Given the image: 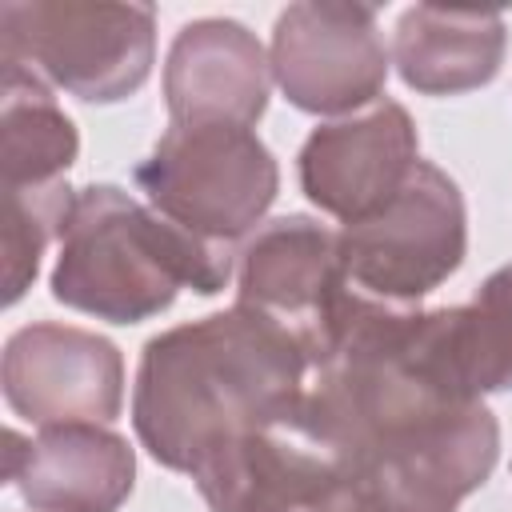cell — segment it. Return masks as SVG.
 Segmentation results:
<instances>
[{
  "instance_id": "6da1fadb",
  "label": "cell",
  "mask_w": 512,
  "mask_h": 512,
  "mask_svg": "<svg viewBox=\"0 0 512 512\" xmlns=\"http://www.w3.org/2000/svg\"><path fill=\"white\" fill-rule=\"evenodd\" d=\"M308 376L304 340L236 304L148 340L132 396L136 436L160 464L192 476L204 460L284 416L304 396Z\"/></svg>"
},
{
  "instance_id": "7a4b0ae2",
  "label": "cell",
  "mask_w": 512,
  "mask_h": 512,
  "mask_svg": "<svg viewBox=\"0 0 512 512\" xmlns=\"http://www.w3.org/2000/svg\"><path fill=\"white\" fill-rule=\"evenodd\" d=\"M232 276V252L112 184L80 188L52 272V296L112 324L164 312L180 288L212 296Z\"/></svg>"
},
{
  "instance_id": "3957f363",
  "label": "cell",
  "mask_w": 512,
  "mask_h": 512,
  "mask_svg": "<svg viewBox=\"0 0 512 512\" xmlns=\"http://www.w3.org/2000/svg\"><path fill=\"white\" fill-rule=\"evenodd\" d=\"M136 184L168 220L228 244L268 212L276 164L252 128L172 124L136 168Z\"/></svg>"
},
{
  "instance_id": "277c9868",
  "label": "cell",
  "mask_w": 512,
  "mask_h": 512,
  "mask_svg": "<svg viewBox=\"0 0 512 512\" xmlns=\"http://www.w3.org/2000/svg\"><path fill=\"white\" fill-rule=\"evenodd\" d=\"M4 60L44 72L80 100L132 96L152 68L148 4H0Z\"/></svg>"
},
{
  "instance_id": "5b68a950",
  "label": "cell",
  "mask_w": 512,
  "mask_h": 512,
  "mask_svg": "<svg viewBox=\"0 0 512 512\" xmlns=\"http://www.w3.org/2000/svg\"><path fill=\"white\" fill-rule=\"evenodd\" d=\"M344 280L376 300L408 304L432 292L464 260V200L460 188L428 160H416L404 188L372 216L344 224Z\"/></svg>"
},
{
  "instance_id": "8992f818",
  "label": "cell",
  "mask_w": 512,
  "mask_h": 512,
  "mask_svg": "<svg viewBox=\"0 0 512 512\" xmlns=\"http://www.w3.org/2000/svg\"><path fill=\"white\" fill-rule=\"evenodd\" d=\"M272 72L304 112L372 104L388 76L376 12L364 4H292L276 20Z\"/></svg>"
},
{
  "instance_id": "52a82bcc",
  "label": "cell",
  "mask_w": 512,
  "mask_h": 512,
  "mask_svg": "<svg viewBox=\"0 0 512 512\" xmlns=\"http://www.w3.org/2000/svg\"><path fill=\"white\" fill-rule=\"evenodd\" d=\"M4 396L40 428L108 424L124 400V360L96 332L32 324L4 348Z\"/></svg>"
},
{
  "instance_id": "ba28073f",
  "label": "cell",
  "mask_w": 512,
  "mask_h": 512,
  "mask_svg": "<svg viewBox=\"0 0 512 512\" xmlns=\"http://www.w3.org/2000/svg\"><path fill=\"white\" fill-rule=\"evenodd\" d=\"M352 284L340 268V240L336 232L312 224L308 216H284L256 232L240 260V300L284 328H292L312 368L324 356L332 312Z\"/></svg>"
},
{
  "instance_id": "9c48e42d",
  "label": "cell",
  "mask_w": 512,
  "mask_h": 512,
  "mask_svg": "<svg viewBox=\"0 0 512 512\" xmlns=\"http://www.w3.org/2000/svg\"><path fill=\"white\" fill-rule=\"evenodd\" d=\"M416 168V128L392 100L324 124L300 148V184L312 204L356 224L384 208Z\"/></svg>"
},
{
  "instance_id": "30bf717a",
  "label": "cell",
  "mask_w": 512,
  "mask_h": 512,
  "mask_svg": "<svg viewBox=\"0 0 512 512\" xmlns=\"http://www.w3.org/2000/svg\"><path fill=\"white\" fill-rule=\"evenodd\" d=\"M4 444V480L40 512H116L132 492V448L100 424H56L36 440L8 432Z\"/></svg>"
},
{
  "instance_id": "8fae6325",
  "label": "cell",
  "mask_w": 512,
  "mask_h": 512,
  "mask_svg": "<svg viewBox=\"0 0 512 512\" xmlns=\"http://www.w3.org/2000/svg\"><path fill=\"white\" fill-rule=\"evenodd\" d=\"M172 124L252 128L268 104V60L256 36L236 20L184 24L164 68Z\"/></svg>"
},
{
  "instance_id": "7c38bea8",
  "label": "cell",
  "mask_w": 512,
  "mask_h": 512,
  "mask_svg": "<svg viewBox=\"0 0 512 512\" xmlns=\"http://www.w3.org/2000/svg\"><path fill=\"white\" fill-rule=\"evenodd\" d=\"M504 56V20L484 8L416 4L396 24V64L404 84L428 96L488 84Z\"/></svg>"
},
{
  "instance_id": "4fadbf2b",
  "label": "cell",
  "mask_w": 512,
  "mask_h": 512,
  "mask_svg": "<svg viewBox=\"0 0 512 512\" xmlns=\"http://www.w3.org/2000/svg\"><path fill=\"white\" fill-rule=\"evenodd\" d=\"M0 160H4V188L52 184L64 180L68 164L76 160V128L44 88V80L4 60V128H0Z\"/></svg>"
},
{
  "instance_id": "5bb4252c",
  "label": "cell",
  "mask_w": 512,
  "mask_h": 512,
  "mask_svg": "<svg viewBox=\"0 0 512 512\" xmlns=\"http://www.w3.org/2000/svg\"><path fill=\"white\" fill-rule=\"evenodd\" d=\"M456 360L476 396L512 388V264L492 272L472 304L456 308Z\"/></svg>"
},
{
  "instance_id": "9a60e30c",
  "label": "cell",
  "mask_w": 512,
  "mask_h": 512,
  "mask_svg": "<svg viewBox=\"0 0 512 512\" xmlns=\"http://www.w3.org/2000/svg\"><path fill=\"white\" fill-rule=\"evenodd\" d=\"M76 192L64 180L4 188V304H16L36 280L44 244L64 232Z\"/></svg>"
}]
</instances>
